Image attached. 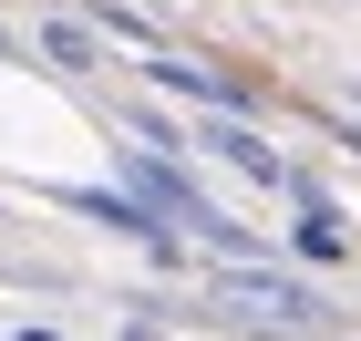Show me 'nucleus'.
I'll return each mask as SVG.
<instances>
[{
  "label": "nucleus",
  "instance_id": "1",
  "mask_svg": "<svg viewBox=\"0 0 361 341\" xmlns=\"http://www.w3.org/2000/svg\"><path fill=\"white\" fill-rule=\"evenodd\" d=\"M196 269H207V289H217V300H238V321H258V331H279V341H320V331L341 321L310 280H289V269H269V258H258V269L196 258Z\"/></svg>",
  "mask_w": 361,
  "mask_h": 341
},
{
  "label": "nucleus",
  "instance_id": "2",
  "mask_svg": "<svg viewBox=\"0 0 361 341\" xmlns=\"http://www.w3.org/2000/svg\"><path fill=\"white\" fill-rule=\"evenodd\" d=\"M114 186H124V197L145 207V217H166V227H207L217 217V207H207V186H196L186 166H176V155H155V145H114Z\"/></svg>",
  "mask_w": 361,
  "mask_h": 341
},
{
  "label": "nucleus",
  "instance_id": "3",
  "mask_svg": "<svg viewBox=\"0 0 361 341\" xmlns=\"http://www.w3.org/2000/svg\"><path fill=\"white\" fill-rule=\"evenodd\" d=\"M186 145H196V155H217V166H238L248 186H269V197H289V176H300V155H279L248 114H196ZM186 145H176V155H186Z\"/></svg>",
  "mask_w": 361,
  "mask_h": 341
},
{
  "label": "nucleus",
  "instance_id": "4",
  "mask_svg": "<svg viewBox=\"0 0 361 341\" xmlns=\"http://www.w3.org/2000/svg\"><path fill=\"white\" fill-rule=\"evenodd\" d=\"M155 93H176V104H196V114H258V83H238V73H217V62H196V52H145L135 62Z\"/></svg>",
  "mask_w": 361,
  "mask_h": 341
},
{
  "label": "nucleus",
  "instance_id": "5",
  "mask_svg": "<svg viewBox=\"0 0 361 341\" xmlns=\"http://www.w3.org/2000/svg\"><path fill=\"white\" fill-rule=\"evenodd\" d=\"M42 62H52L62 83H93V73H104V42H93L73 11H42Z\"/></svg>",
  "mask_w": 361,
  "mask_h": 341
},
{
  "label": "nucleus",
  "instance_id": "6",
  "mask_svg": "<svg viewBox=\"0 0 361 341\" xmlns=\"http://www.w3.org/2000/svg\"><path fill=\"white\" fill-rule=\"evenodd\" d=\"M289 258L300 269H341L351 258V227H341V207L320 197V207H300V227H289Z\"/></svg>",
  "mask_w": 361,
  "mask_h": 341
},
{
  "label": "nucleus",
  "instance_id": "7",
  "mask_svg": "<svg viewBox=\"0 0 361 341\" xmlns=\"http://www.w3.org/2000/svg\"><path fill=\"white\" fill-rule=\"evenodd\" d=\"M73 21H83V31H114V42H135V52H166V21L135 11V0H83Z\"/></svg>",
  "mask_w": 361,
  "mask_h": 341
},
{
  "label": "nucleus",
  "instance_id": "8",
  "mask_svg": "<svg viewBox=\"0 0 361 341\" xmlns=\"http://www.w3.org/2000/svg\"><path fill=\"white\" fill-rule=\"evenodd\" d=\"M11 341H62V331H42V321H31V331H11Z\"/></svg>",
  "mask_w": 361,
  "mask_h": 341
},
{
  "label": "nucleus",
  "instance_id": "9",
  "mask_svg": "<svg viewBox=\"0 0 361 341\" xmlns=\"http://www.w3.org/2000/svg\"><path fill=\"white\" fill-rule=\"evenodd\" d=\"M0 62H11V31H0Z\"/></svg>",
  "mask_w": 361,
  "mask_h": 341
},
{
  "label": "nucleus",
  "instance_id": "10",
  "mask_svg": "<svg viewBox=\"0 0 361 341\" xmlns=\"http://www.w3.org/2000/svg\"><path fill=\"white\" fill-rule=\"evenodd\" d=\"M351 124H361V93H351Z\"/></svg>",
  "mask_w": 361,
  "mask_h": 341
}]
</instances>
